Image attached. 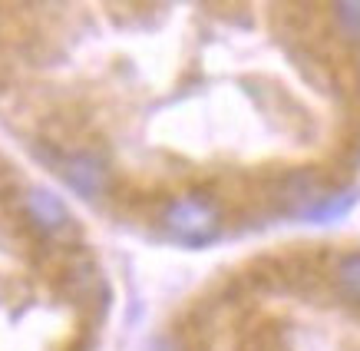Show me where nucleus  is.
Listing matches in <instances>:
<instances>
[{
  "instance_id": "6",
  "label": "nucleus",
  "mask_w": 360,
  "mask_h": 351,
  "mask_svg": "<svg viewBox=\"0 0 360 351\" xmlns=\"http://www.w3.org/2000/svg\"><path fill=\"white\" fill-rule=\"evenodd\" d=\"M334 20L350 40L360 44V0H344V4H334Z\"/></svg>"
},
{
  "instance_id": "5",
  "label": "nucleus",
  "mask_w": 360,
  "mask_h": 351,
  "mask_svg": "<svg viewBox=\"0 0 360 351\" xmlns=\"http://www.w3.org/2000/svg\"><path fill=\"white\" fill-rule=\"evenodd\" d=\"M338 285L354 302H360V252H350L338 265Z\"/></svg>"
},
{
  "instance_id": "1",
  "label": "nucleus",
  "mask_w": 360,
  "mask_h": 351,
  "mask_svg": "<svg viewBox=\"0 0 360 351\" xmlns=\"http://www.w3.org/2000/svg\"><path fill=\"white\" fill-rule=\"evenodd\" d=\"M162 229L182 245L202 249L221 232V212L208 196L188 192V196L172 199L162 212Z\"/></svg>"
},
{
  "instance_id": "2",
  "label": "nucleus",
  "mask_w": 360,
  "mask_h": 351,
  "mask_svg": "<svg viewBox=\"0 0 360 351\" xmlns=\"http://www.w3.org/2000/svg\"><path fill=\"white\" fill-rule=\"evenodd\" d=\"M56 169H60L66 186L83 199H99L110 192V183H112L110 166L103 163L96 153H70L60 159Z\"/></svg>"
},
{
  "instance_id": "4",
  "label": "nucleus",
  "mask_w": 360,
  "mask_h": 351,
  "mask_svg": "<svg viewBox=\"0 0 360 351\" xmlns=\"http://www.w3.org/2000/svg\"><path fill=\"white\" fill-rule=\"evenodd\" d=\"M360 199V192L357 189H347V192H338L334 199H324L321 206L311 212V219L314 222H338V219H344L350 209H354V202Z\"/></svg>"
},
{
  "instance_id": "3",
  "label": "nucleus",
  "mask_w": 360,
  "mask_h": 351,
  "mask_svg": "<svg viewBox=\"0 0 360 351\" xmlns=\"http://www.w3.org/2000/svg\"><path fill=\"white\" fill-rule=\"evenodd\" d=\"M23 216L40 235H60L70 226V212H66L63 199L40 186L23 192Z\"/></svg>"
}]
</instances>
